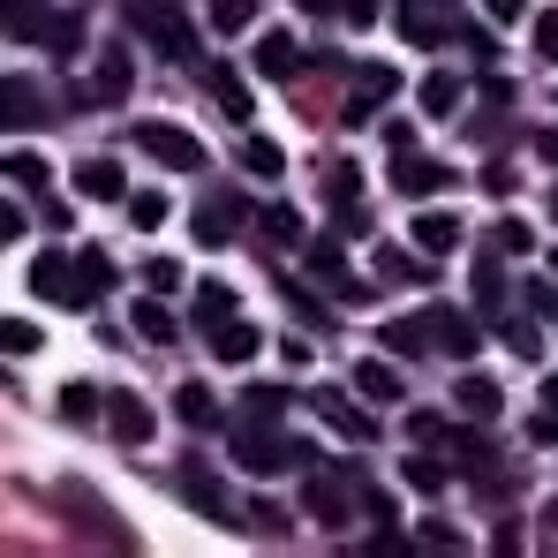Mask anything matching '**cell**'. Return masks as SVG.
I'll use <instances>...</instances> for the list:
<instances>
[{"label":"cell","mask_w":558,"mask_h":558,"mask_svg":"<svg viewBox=\"0 0 558 558\" xmlns=\"http://www.w3.org/2000/svg\"><path fill=\"white\" fill-rule=\"evenodd\" d=\"M76 279H84L92 294H106V287H113V257H106L98 242H84V250H76Z\"/></svg>","instance_id":"cell-35"},{"label":"cell","mask_w":558,"mask_h":558,"mask_svg":"<svg viewBox=\"0 0 558 558\" xmlns=\"http://www.w3.org/2000/svg\"><path fill=\"white\" fill-rule=\"evenodd\" d=\"M294 69H302V46H294V31H265V38H257V76L287 84Z\"/></svg>","instance_id":"cell-20"},{"label":"cell","mask_w":558,"mask_h":558,"mask_svg":"<svg viewBox=\"0 0 558 558\" xmlns=\"http://www.w3.org/2000/svg\"><path fill=\"white\" fill-rule=\"evenodd\" d=\"M529 31H536V53H544V61H558V8L529 15Z\"/></svg>","instance_id":"cell-44"},{"label":"cell","mask_w":558,"mask_h":558,"mask_svg":"<svg viewBox=\"0 0 558 558\" xmlns=\"http://www.w3.org/2000/svg\"><path fill=\"white\" fill-rule=\"evenodd\" d=\"M106 408H113L106 423H113V438H121V446H151V430H159V415H151V408H144L136 392H113Z\"/></svg>","instance_id":"cell-14"},{"label":"cell","mask_w":558,"mask_h":558,"mask_svg":"<svg viewBox=\"0 0 558 558\" xmlns=\"http://www.w3.org/2000/svg\"><path fill=\"white\" fill-rule=\"evenodd\" d=\"M400 31H408V46L461 38V0H408V8H400Z\"/></svg>","instance_id":"cell-7"},{"label":"cell","mask_w":558,"mask_h":558,"mask_svg":"<svg viewBox=\"0 0 558 558\" xmlns=\"http://www.w3.org/2000/svg\"><path fill=\"white\" fill-rule=\"evenodd\" d=\"M325 196L348 211V204L363 196V167H355V159H332V167H325Z\"/></svg>","instance_id":"cell-33"},{"label":"cell","mask_w":558,"mask_h":558,"mask_svg":"<svg viewBox=\"0 0 558 558\" xmlns=\"http://www.w3.org/2000/svg\"><path fill=\"white\" fill-rule=\"evenodd\" d=\"M279 415H287V392L279 385H250L242 392V423H279Z\"/></svg>","instance_id":"cell-34"},{"label":"cell","mask_w":558,"mask_h":558,"mask_svg":"<svg viewBox=\"0 0 558 558\" xmlns=\"http://www.w3.org/2000/svg\"><path fill=\"white\" fill-rule=\"evenodd\" d=\"M400 483H408V490H423V498H438V490H446V468L430 461V446H423V453H408V461H400Z\"/></svg>","instance_id":"cell-31"},{"label":"cell","mask_w":558,"mask_h":558,"mask_svg":"<svg viewBox=\"0 0 558 558\" xmlns=\"http://www.w3.org/2000/svg\"><path fill=\"white\" fill-rule=\"evenodd\" d=\"M529 310L536 317H558V287H529Z\"/></svg>","instance_id":"cell-56"},{"label":"cell","mask_w":558,"mask_h":558,"mask_svg":"<svg viewBox=\"0 0 558 558\" xmlns=\"http://www.w3.org/2000/svg\"><path fill=\"white\" fill-rule=\"evenodd\" d=\"M250 529H257V536H287V513H279V506H250Z\"/></svg>","instance_id":"cell-50"},{"label":"cell","mask_w":558,"mask_h":558,"mask_svg":"<svg viewBox=\"0 0 558 558\" xmlns=\"http://www.w3.org/2000/svg\"><path fill=\"white\" fill-rule=\"evenodd\" d=\"M551 219H558V182H551Z\"/></svg>","instance_id":"cell-63"},{"label":"cell","mask_w":558,"mask_h":558,"mask_svg":"<svg viewBox=\"0 0 558 558\" xmlns=\"http://www.w3.org/2000/svg\"><path fill=\"white\" fill-rule=\"evenodd\" d=\"M551 272H558V250H551Z\"/></svg>","instance_id":"cell-64"},{"label":"cell","mask_w":558,"mask_h":558,"mask_svg":"<svg viewBox=\"0 0 558 558\" xmlns=\"http://www.w3.org/2000/svg\"><path fill=\"white\" fill-rule=\"evenodd\" d=\"M310 408H317V423H332L348 446H371V438H377V423L363 415V408H355V400H348V392H317Z\"/></svg>","instance_id":"cell-11"},{"label":"cell","mask_w":558,"mask_h":558,"mask_svg":"<svg viewBox=\"0 0 558 558\" xmlns=\"http://www.w3.org/2000/svg\"><path fill=\"white\" fill-rule=\"evenodd\" d=\"M408 438H415V446H438V438H446V423H438V415H423V408H415V415H408Z\"/></svg>","instance_id":"cell-48"},{"label":"cell","mask_w":558,"mask_h":558,"mask_svg":"<svg viewBox=\"0 0 558 558\" xmlns=\"http://www.w3.org/2000/svg\"><path fill=\"white\" fill-rule=\"evenodd\" d=\"M53 106H46V92L31 84V76H0V136H23V129H38Z\"/></svg>","instance_id":"cell-8"},{"label":"cell","mask_w":558,"mask_h":558,"mask_svg":"<svg viewBox=\"0 0 558 558\" xmlns=\"http://www.w3.org/2000/svg\"><path fill=\"white\" fill-rule=\"evenodd\" d=\"M415 544H423V551H461V544H453L438 521H423V529H415Z\"/></svg>","instance_id":"cell-53"},{"label":"cell","mask_w":558,"mask_h":558,"mask_svg":"<svg viewBox=\"0 0 558 558\" xmlns=\"http://www.w3.org/2000/svg\"><path fill=\"white\" fill-rule=\"evenodd\" d=\"M446 182H453V167H438V159H423V151H400V167H392V189H400V196H438Z\"/></svg>","instance_id":"cell-15"},{"label":"cell","mask_w":558,"mask_h":558,"mask_svg":"<svg viewBox=\"0 0 558 558\" xmlns=\"http://www.w3.org/2000/svg\"><path fill=\"white\" fill-rule=\"evenodd\" d=\"M302 513H310L317 529H348V513H363V468L317 461L310 490H302Z\"/></svg>","instance_id":"cell-2"},{"label":"cell","mask_w":558,"mask_h":558,"mask_svg":"<svg viewBox=\"0 0 558 558\" xmlns=\"http://www.w3.org/2000/svg\"><path fill=\"white\" fill-rule=\"evenodd\" d=\"M8 31L46 46V53H61V61H76V46H84V15H61V8H15Z\"/></svg>","instance_id":"cell-3"},{"label":"cell","mask_w":558,"mask_h":558,"mask_svg":"<svg viewBox=\"0 0 558 558\" xmlns=\"http://www.w3.org/2000/svg\"><path fill=\"white\" fill-rule=\"evenodd\" d=\"M302 265H310L317 279H340V272H348V250H340V234H317V242L302 250Z\"/></svg>","instance_id":"cell-32"},{"label":"cell","mask_w":558,"mask_h":558,"mask_svg":"<svg viewBox=\"0 0 558 558\" xmlns=\"http://www.w3.org/2000/svg\"><path fill=\"white\" fill-rule=\"evenodd\" d=\"M257 348H265V340H257V325H242V317H227V325L211 332V355H219V363H250Z\"/></svg>","instance_id":"cell-25"},{"label":"cell","mask_w":558,"mask_h":558,"mask_svg":"<svg viewBox=\"0 0 558 558\" xmlns=\"http://www.w3.org/2000/svg\"><path fill=\"white\" fill-rule=\"evenodd\" d=\"M430 325H438V355H453V363H468L483 348V325L461 317V310H430Z\"/></svg>","instance_id":"cell-17"},{"label":"cell","mask_w":558,"mask_h":558,"mask_svg":"<svg viewBox=\"0 0 558 558\" xmlns=\"http://www.w3.org/2000/svg\"><path fill=\"white\" fill-rule=\"evenodd\" d=\"M536 151H544V159L558 167V129H544V136H536Z\"/></svg>","instance_id":"cell-59"},{"label":"cell","mask_w":558,"mask_h":558,"mask_svg":"<svg viewBox=\"0 0 558 558\" xmlns=\"http://www.w3.org/2000/svg\"><path fill=\"white\" fill-rule=\"evenodd\" d=\"M136 151L159 159V167H174V174H196L204 167V144L189 129H174V121H136Z\"/></svg>","instance_id":"cell-5"},{"label":"cell","mask_w":558,"mask_h":558,"mask_svg":"<svg viewBox=\"0 0 558 558\" xmlns=\"http://www.w3.org/2000/svg\"><path fill=\"white\" fill-rule=\"evenodd\" d=\"M250 23H257V0H211V31L234 38V31H250Z\"/></svg>","instance_id":"cell-37"},{"label":"cell","mask_w":558,"mask_h":558,"mask_svg":"<svg viewBox=\"0 0 558 558\" xmlns=\"http://www.w3.org/2000/svg\"><path fill=\"white\" fill-rule=\"evenodd\" d=\"M506 294H513V279H506V265H498V242L475 257V317L483 325H498L506 317Z\"/></svg>","instance_id":"cell-10"},{"label":"cell","mask_w":558,"mask_h":558,"mask_svg":"<svg viewBox=\"0 0 558 558\" xmlns=\"http://www.w3.org/2000/svg\"><path fill=\"white\" fill-rule=\"evenodd\" d=\"M453 400H461L475 423H490V415H498V385H490V377H475V371H468L461 385H453Z\"/></svg>","instance_id":"cell-30"},{"label":"cell","mask_w":558,"mask_h":558,"mask_svg":"<svg viewBox=\"0 0 558 558\" xmlns=\"http://www.w3.org/2000/svg\"><path fill=\"white\" fill-rule=\"evenodd\" d=\"M544 400H558V371H551V377H544Z\"/></svg>","instance_id":"cell-62"},{"label":"cell","mask_w":558,"mask_h":558,"mask_svg":"<svg viewBox=\"0 0 558 558\" xmlns=\"http://www.w3.org/2000/svg\"><path fill=\"white\" fill-rule=\"evenodd\" d=\"M136 332H144V340H151V348H167V340H174V332H182V325H174V310H167V302H159V294H144V302H136Z\"/></svg>","instance_id":"cell-28"},{"label":"cell","mask_w":558,"mask_h":558,"mask_svg":"<svg viewBox=\"0 0 558 558\" xmlns=\"http://www.w3.org/2000/svg\"><path fill=\"white\" fill-rule=\"evenodd\" d=\"M242 167H250L257 182H279V174H287V151H279L272 136H250V144H242Z\"/></svg>","instance_id":"cell-29"},{"label":"cell","mask_w":558,"mask_h":558,"mask_svg":"<svg viewBox=\"0 0 558 558\" xmlns=\"http://www.w3.org/2000/svg\"><path fill=\"white\" fill-rule=\"evenodd\" d=\"M227 317H234V287H227V279H196V310H189V325H196V332H219Z\"/></svg>","instance_id":"cell-19"},{"label":"cell","mask_w":558,"mask_h":558,"mask_svg":"<svg viewBox=\"0 0 558 558\" xmlns=\"http://www.w3.org/2000/svg\"><path fill=\"white\" fill-rule=\"evenodd\" d=\"M15 8H23V0H0V31H8V23H15Z\"/></svg>","instance_id":"cell-60"},{"label":"cell","mask_w":558,"mask_h":558,"mask_svg":"<svg viewBox=\"0 0 558 558\" xmlns=\"http://www.w3.org/2000/svg\"><path fill=\"white\" fill-rule=\"evenodd\" d=\"M371 113H377V98H371V92H355V98H348V113H340V121H348V129H371Z\"/></svg>","instance_id":"cell-52"},{"label":"cell","mask_w":558,"mask_h":558,"mask_svg":"<svg viewBox=\"0 0 558 558\" xmlns=\"http://www.w3.org/2000/svg\"><path fill=\"white\" fill-rule=\"evenodd\" d=\"M544 529H558V498H551V506H544Z\"/></svg>","instance_id":"cell-61"},{"label":"cell","mask_w":558,"mask_h":558,"mask_svg":"<svg viewBox=\"0 0 558 558\" xmlns=\"http://www.w3.org/2000/svg\"><path fill=\"white\" fill-rule=\"evenodd\" d=\"M536 250V227L529 219H498V257H529Z\"/></svg>","instance_id":"cell-38"},{"label":"cell","mask_w":558,"mask_h":558,"mask_svg":"<svg viewBox=\"0 0 558 558\" xmlns=\"http://www.w3.org/2000/svg\"><path fill=\"white\" fill-rule=\"evenodd\" d=\"M423 265L408 257V250H377V279H415Z\"/></svg>","instance_id":"cell-45"},{"label":"cell","mask_w":558,"mask_h":558,"mask_svg":"<svg viewBox=\"0 0 558 558\" xmlns=\"http://www.w3.org/2000/svg\"><path fill=\"white\" fill-rule=\"evenodd\" d=\"M144 279H151V294H174V287H182V265H174V257H151Z\"/></svg>","instance_id":"cell-46"},{"label":"cell","mask_w":558,"mask_h":558,"mask_svg":"<svg viewBox=\"0 0 558 558\" xmlns=\"http://www.w3.org/2000/svg\"><path fill=\"white\" fill-rule=\"evenodd\" d=\"M61 415H69V423H92V415H98V392H92V385H69V392H61Z\"/></svg>","instance_id":"cell-43"},{"label":"cell","mask_w":558,"mask_h":558,"mask_svg":"<svg viewBox=\"0 0 558 558\" xmlns=\"http://www.w3.org/2000/svg\"><path fill=\"white\" fill-rule=\"evenodd\" d=\"M340 15L348 23H377V0H340Z\"/></svg>","instance_id":"cell-57"},{"label":"cell","mask_w":558,"mask_h":558,"mask_svg":"<svg viewBox=\"0 0 558 558\" xmlns=\"http://www.w3.org/2000/svg\"><path fill=\"white\" fill-rule=\"evenodd\" d=\"M408 234H415L423 257H453V250H461V219H453V211H415Z\"/></svg>","instance_id":"cell-13"},{"label":"cell","mask_w":558,"mask_h":558,"mask_svg":"<svg viewBox=\"0 0 558 558\" xmlns=\"http://www.w3.org/2000/svg\"><path fill=\"white\" fill-rule=\"evenodd\" d=\"M23 227H31V219H23V204H0V250H8Z\"/></svg>","instance_id":"cell-54"},{"label":"cell","mask_w":558,"mask_h":558,"mask_svg":"<svg viewBox=\"0 0 558 558\" xmlns=\"http://www.w3.org/2000/svg\"><path fill=\"white\" fill-rule=\"evenodd\" d=\"M302 15H340V0H294Z\"/></svg>","instance_id":"cell-58"},{"label":"cell","mask_w":558,"mask_h":558,"mask_svg":"<svg viewBox=\"0 0 558 558\" xmlns=\"http://www.w3.org/2000/svg\"><path fill=\"white\" fill-rule=\"evenodd\" d=\"M76 196H92V204H129V174H121L113 159H84V167H76Z\"/></svg>","instance_id":"cell-16"},{"label":"cell","mask_w":558,"mask_h":558,"mask_svg":"<svg viewBox=\"0 0 558 558\" xmlns=\"http://www.w3.org/2000/svg\"><path fill=\"white\" fill-rule=\"evenodd\" d=\"M385 348H400V355H438V325H430V310H423V317H392V325H385Z\"/></svg>","instance_id":"cell-21"},{"label":"cell","mask_w":558,"mask_h":558,"mask_svg":"<svg viewBox=\"0 0 558 558\" xmlns=\"http://www.w3.org/2000/svg\"><path fill=\"white\" fill-rule=\"evenodd\" d=\"M234 227H242V204H234V196H211V204L196 211V242H204V250H227Z\"/></svg>","instance_id":"cell-18"},{"label":"cell","mask_w":558,"mask_h":558,"mask_svg":"<svg viewBox=\"0 0 558 558\" xmlns=\"http://www.w3.org/2000/svg\"><path fill=\"white\" fill-rule=\"evenodd\" d=\"M355 92H371L377 106H385V98L400 92V76H392V69H385V61H371V69H355Z\"/></svg>","instance_id":"cell-42"},{"label":"cell","mask_w":558,"mask_h":558,"mask_svg":"<svg viewBox=\"0 0 558 558\" xmlns=\"http://www.w3.org/2000/svg\"><path fill=\"white\" fill-rule=\"evenodd\" d=\"M0 174L15 189H31V196H46V182H53V159H38V151H8L0 159Z\"/></svg>","instance_id":"cell-26"},{"label":"cell","mask_w":558,"mask_h":558,"mask_svg":"<svg viewBox=\"0 0 558 558\" xmlns=\"http://www.w3.org/2000/svg\"><path fill=\"white\" fill-rule=\"evenodd\" d=\"M483 189L490 196H513V167H483Z\"/></svg>","instance_id":"cell-55"},{"label":"cell","mask_w":558,"mask_h":558,"mask_svg":"<svg viewBox=\"0 0 558 558\" xmlns=\"http://www.w3.org/2000/svg\"><path fill=\"white\" fill-rule=\"evenodd\" d=\"M182 498L196 506V513H211V521H234V498H227V483L211 475L204 461H189L182 468Z\"/></svg>","instance_id":"cell-12"},{"label":"cell","mask_w":558,"mask_h":558,"mask_svg":"<svg viewBox=\"0 0 558 558\" xmlns=\"http://www.w3.org/2000/svg\"><path fill=\"white\" fill-rule=\"evenodd\" d=\"M355 392H363V400H385V408H392V400H408V377L392 371V363H355Z\"/></svg>","instance_id":"cell-22"},{"label":"cell","mask_w":558,"mask_h":558,"mask_svg":"<svg viewBox=\"0 0 558 558\" xmlns=\"http://www.w3.org/2000/svg\"><path fill=\"white\" fill-rule=\"evenodd\" d=\"M415 98H423V113L438 121V113H453V106H461V76H453V69H430V76L415 84Z\"/></svg>","instance_id":"cell-27"},{"label":"cell","mask_w":558,"mask_h":558,"mask_svg":"<svg viewBox=\"0 0 558 558\" xmlns=\"http://www.w3.org/2000/svg\"><path fill=\"white\" fill-rule=\"evenodd\" d=\"M363 513H371L377 529H392V498H385V490H377V483H363Z\"/></svg>","instance_id":"cell-51"},{"label":"cell","mask_w":558,"mask_h":558,"mask_svg":"<svg viewBox=\"0 0 558 558\" xmlns=\"http://www.w3.org/2000/svg\"><path fill=\"white\" fill-rule=\"evenodd\" d=\"M0 348H8V355H38V348H46V332H38V325H15V317H8V325H0Z\"/></svg>","instance_id":"cell-41"},{"label":"cell","mask_w":558,"mask_h":558,"mask_svg":"<svg viewBox=\"0 0 558 558\" xmlns=\"http://www.w3.org/2000/svg\"><path fill=\"white\" fill-rule=\"evenodd\" d=\"M129 219H136V227H159V219H167V196H159V189H129Z\"/></svg>","instance_id":"cell-39"},{"label":"cell","mask_w":558,"mask_h":558,"mask_svg":"<svg viewBox=\"0 0 558 558\" xmlns=\"http://www.w3.org/2000/svg\"><path fill=\"white\" fill-rule=\"evenodd\" d=\"M174 415H182L189 430H227V408H219L204 385H182V392H174Z\"/></svg>","instance_id":"cell-23"},{"label":"cell","mask_w":558,"mask_h":558,"mask_svg":"<svg viewBox=\"0 0 558 558\" xmlns=\"http://www.w3.org/2000/svg\"><path fill=\"white\" fill-rule=\"evenodd\" d=\"M129 92H136V53H129V46H98L92 98L98 106H129Z\"/></svg>","instance_id":"cell-9"},{"label":"cell","mask_w":558,"mask_h":558,"mask_svg":"<svg viewBox=\"0 0 558 558\" xmlns=\"http://www.w3.org/2000/svg\"><path fill=\"white\" fill-rule=\"evenodd\" d=\"M529 438H536V446H558V400H544V408L529 415Z\"/></svg>","instance_id":"cell-47"},{"label":"cell","mask_w":558,"mask_h":558,"mask_svg":"<svg viewBox=\"0 0 558 558\" xmlns=\"http://www.w3.org/2000/svg\"><path fill=\"white\" fill-rule=\"evenodd\" d=\"M31 287H38L53 310H92L98 302L92 287L76 279V257H69V250H38V257H31Z\"/></svg>","instance_id":"cell-4"},{"label":"cell","mask_w":558,"mask_h":558,"mask_svg":"<svg viewBox=\"0 0 558 558\" xmlns=\"http://www.w3.org/2000/svg\"><path fill=\"white\" fill-rule=\"evenodd\" d=\"M129 31H144V38L167 46V53H189V46H196V31H189V15L174 0H129Z\"/></svg>","instance_id":"cell-6"},{"label":"cell","mask_w":558,"mask_h":558,"mask_svg":"<svg viewBox=\"0 0 558 558\" xmlns=\"http://www.w3.org/2000/svg\"><path fill=\"white\" fill-rule=\"evenodd\" d=\"M204 84H211V98H219L227 121H250V113H257V106H250V84H242L234 69H204Z\"/></svg>","instance_id":"cell-24"},{"label":"cell","mask_w":558,"mask_h":558,"mask_svg":"<svg viewBox=\"0 0 558 558\" xmlns=\"http://www.w3.org/2000/svg\"><path fill=\"white\" fill-rule=\"evenodd\" d=\"M490 23H529V0H475Z\"/></svg>","instance_id":"cell-49"},{"label":"cell","mask_w":558,"mask_h":558,"mask_svg":"<svg viewBox=\"0 0 558 558\" xmlns=\"http://www.w3.org/2000/svg\"><path fill=\"white\" fill-rule=\"evenodd\" d=\"M234 461L250 475H287V468H310L317 446L310 438H287L279 423H234Z\"/></svg>","instance_id":"cell-1"},{"label":"cell","mask_w":558,"mask_h":558,"mask_svg":"<svg viewBox=\"0 0 558 558\" xmlns=\"http://www.w3.org/2000/svg\"><path fill=\"white\" fill-rule=\"evenodd\" d=\"M498 332H506V348L521 355V363H536L544 348H536V325H521V317H498Z\"/></svg>","instance_id":"cell-40"},{"label":"cell","mask_w":558,"mask_h":558,"mask_svg":"<svg viewBox=\"0 0 558 558\" xmlns=\"http://www.w3.org/2000/svg\"><path fill=\"white\" fill-rule=\"evenodd\" d=\"M257 234H265V242H272V250H294V242H302V219H294V211H287V204H272V211H265V219H257Z\"/></svg>","instance_id":"cell-36"}]
</instances>
